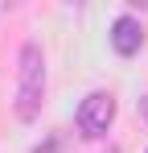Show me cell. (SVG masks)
<instances>
[{
  "label": "cell",
  "instance_id": "cell-3",
  "mask_svg": "<svg viewBox=\"0 0 148 153\" xmlns=\"http://www.w3.org/2000/svg\"><path fill=\"white\" fill-rule=\"evenodd\" d=\"M111 46L119 58H132V54H140L144 46V29L136 17H115V25H111Z\"/></svg>",
  "mask_w": 148,
  "mask_h": 153
},
{
  "label": "cell",
  "instance_id": "cell-4",
  "mask_svg": "<svg viewBox=\"0 0 148 153\" xmlns=\"http://www.w3.org/2000/svg\"><path fill=\"white\" fill-rule=\"evenodd\" d=\"M33 153H62V132H49V137H45Z\"/></svg>",
  "mask_w": 148,
  "mask_h": 153
},
{
  "label": "cell",
  "instance_id": "cell-1",
  "mask_svg": "<svg viewBox=\"0 0 148 153\" xmlns=\"http://www.w3.org/2000/svg\"><path fill=\"white\" fill-rule=\"evenodd\" d=\"M41 100H45V58L37 42H29L21 50V71H17V116L37 120Z\"/></svg>",
  "mask_w": 148,
  "mask_h": 153
},
{
  "label": "cell",
  "instance_id": "cell-2",
  "mask_svg": "<svg viewBox=\"0 0 148 153\" xmlns=\"http://www.w3.org/2000/svg\"><path fill=\"white\" fill-rule=\"evenodd\" d=\"M115 120V95L111 91H91L86 100L78 103V128L82 137H103Z\"/></svg>",
  "mask_w": 148,
  "mask_h": 153
},
{
  "label": "cell",
  "instance_id": "cell-5",
  "mask_svg": "<svg viewBox=\"0 0 148 153\" xmlns=\"http://www.w3.org/2000/svg\"><path fill=\"white\" fill-rule=\"evenodd\" d=\"M140 108H144V116H148V100H140Z\"/></svg>",
  "mask_w": 148,
  "mask_h": 153
}]
</instances>
